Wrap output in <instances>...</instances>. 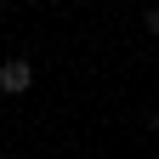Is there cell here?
<instances>
[{
	"instance_id": "obj_1",
	"label": "cell",
	"mask_w": 159,
	"mask_h": 159,
	"mask_svg": "<svg viewBox=\"0 0 159 159\" xmlns=\"http://www.w3.org/2000/svg\"><path fill=\"white\" fill-rule=\"evenodd\" d=\"M29 85H34V63H29V57H6V63H0V91L23 97Z\"/></svg>"
},
{
	"instance_id": "obj_2",
	"label": "cell",
	"mask_w": 159,
	"mask_h": 159,
	"mask_svg": "<svg viewBox=\"0 0 159 159\" xmlns=\"http://www.w3.org/2000/svg\"><path fill=\"white\" fill-rule=\"evenodd\" d=\"M142 23H148V34H159V6H153V11L142 17Z\"/></svg>"
},
{
	"instance_id": "obj_3",
	"label": "cell",
	"mask_w": 159,
	"mask_h": 159,
	"mask_svg": "<svg viewBox=\"0 0 159 159\" xmlns=\"http://www.w3.org/2000/svg\"><path fill=\"white\" fill-rule=\"evenodd\" d=\"M148 125H153V131H159V114H148Z\"/></svg>"
}]
</instances>
